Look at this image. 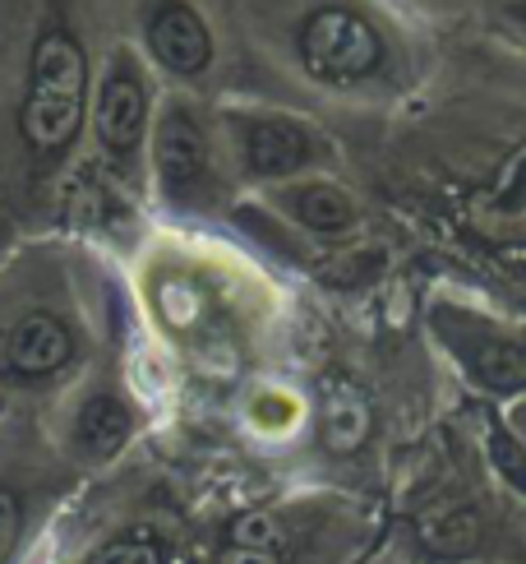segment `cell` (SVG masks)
<instances>
[{
	"label": "cell",
	"mask_w": 526,
	"mask_h": 564,
	"mask_svg": "<svg viewBox=\"0 0 526 564\" xmlns=\"http://www.w3.org/2000/svg\"><path fill=\"white\" fill-rule=\"evenodd\" d=\"M300 61L324 84H355L384 65V42L355 10L324 6L300 23Z\"/></svg>",
	"instance_id": "8992f818"
},
{
	"label": "cell",
	"mask_w": 526,
	"mask_h": 564,
	"mask_svg": "<svg viewBox=\"0 0 526 564\" xmlns=\"http://www.w3.org/2000/svg\"><path fill=\"white\" fill-rule=\"evenodd\" d=\"M149 181L153 195L172 208H199L208 204L218 167H212V139L199 121V111L172 98L157 107L153 139H149Z\"/></svg>",
	"instance_id": "277c9868"
},
{
	"label": "cell",
	"mask_w": 526,
	"mask_h": 564,
	"mask_svg": "<svg viewBox=\"0 0 526 564\" xmlns=\"http://www.w3.org/2000/svg\"><path fill=\"white\" fill-rule=\"evenodd\" d=\"M84 564H172V536L157 523H130L111 532Z\"/></svg>",
	"instance_id": "7c38bea8"
},
{
	"label": "cell",
	"mask_w": 526,
	"mask_h": 564,
	"mask_svg": "<svg viewBox=\"0 0 526 564\" xmlns=\"http://www.w3.org/2000/svg\"><path fill=\"white\" fill-rule=\"evenodd\" d=\"M46 477L52 473H29V467H6L0 473V564H14L29 532L37 523V509L46 500Z\"/></svg>",
	"instance_id": "9c48e42d"
},
{
	"label": "cell",
	"mask_w": 526,
	"mask_h": 564,
	"mask_svg": "<svg viewBox=\"0 0 526 564\" xmlns=\"http://www.w3.org/2000/svg\"><path fill=\"white\" fill-rule=\"evenodd\" d=\"M282 208L292 214L300 227L319 231V237H332V231H347L355 223V204L328 181H305L282 191Z\"/></svg>",
	"instance_id": "30bf717a"
},
{
	"label": "cell",
	"mask_w": 526,
	"mask_h": 564,
	"mask_svg": "<svg viewBox=\"0 0 526 564\" xmlns=\"http://www.w3.org/2000/svg\"><path fill=\"white\" fill-rule=\"evenodd\" d=\"M23 237H33V231H29V227H23V223L14 218L6 204H0V264H6L10 254L23 246Z\"/></svg>",
	"instance_id": "9a60e30c"
},
{
	"label": "cell",
	"mask_w": 526,
	"mask_h": 564,
	"mask_svg": "<svg viewBox=\"0 0 526 564\" xmlns=\"http://www.w3.org/2000/svg\"><path fill=\"white\" fill-rule=\"evenodd\" d=\"M0 412H6V393H0Z\"/></svg>",
	"instance_id": "2e32d148"
},
{
	"label": "cell",
	"mask_w": 526,
	"mask_h": 564,
	"mask_svg": "<svg viewBox=\"0 0 526 564\" xmlns=\"http://www.w3.org/2000/svg\"><path fill=\"white\" fill-rule=\"evenodd\" d=\"M490 463H494V473L526 500V444L504 426V421H490Z\"/></svg>",
	"instance_id": "4fadbf2b"
},
{
	"label": "cell",
	"mask_w": 526,
	"mask_h": 564,
	"mask_svg": "<svg viewBox=\"0 0 526 564\" xmlns=\"http://www.w3.org/2000/svg\"><path fill=\"white\" fill-rule=\"evenodd\" d=\"M218 564H282V551L277 546H235V542H227Z\"/></svg>",
	"instance_id": "5bb4252c"
},
{
	"label": "cell",
	"mask_w": 526,
	"mask_h": 564,
	"mask_svg": "<svg viewBox=\"0 0 526 564\" xmlns=\"http://www.w3.org/2000/svg\"><path fill=\"white\" fill-rule=\"evenodd\" d=\"M92 75L84 0H0V204L29 231L84 153Z\"/></svg>",
	"instance_id": "6da1fadb"
},
{
	"label": "cell",
	"mask_w": 526,
	"mask_h": 564,
	"mask_svg": "<svg viewBox=\"0 0 526 564\" xmlns=\"http://www.w3.org/2000/svg\"><path fill=\"white\" fill-rule=\"evenodd\" d=\"M231 139L235 158L250 181H286L300 176L324 149L315 130H305L292 116H231Z\"/></svg>",
	"instance_id": "ba28073f"
},
{
	"label": "cell",
	"mask_w": 526,
	"mask_h": 564,
	"mask_svg": "<svg viewBox=\"0 0 526 564\" xmlns=\"http://www.w3.org/2000/svg\"><path fill=\"white\" fill-rule=\"evenodd\" d=\"M130 46L172 84H199L218 61V37L195 0H139Z\"/></svg>",
	"instance_id": "5b68a950"
},
{
	"label": "cell",
	"mask_w": 526,
	"mask_h": 564,
	"mask_svg": "<svg viewBox=\"0 0 526 564\" xmlns=\"http://www.w3.org/2000/svg\"><path fill=\"white\" fill-rule=\"evenodd\" d=\"M157 121L153 69L130 42H111L98 56V75L88 93L84 153L75 167L111 181L116 191L139 195L149 181V139Z\"/></svg>",
	"instance_id": "3957f363"
},
{
	"label": "cell",
	"mask_w": 526,
	"mask_h": 564,
	"mask_svg": "<svg viewBox=\"0 0 526 564\" xmlns=\"http://www.w3.org/2000/svg\"><path fill=\"white\" fill-rule=\"evenodd\" d=\"M471 208L475 218H498V223H526V144L517 153L504 158V167H498L481 191L471 195Z\"/></svg>",
	"instance_id": "8fae6325"
},
{
	"label": "cell",
	"mask_w": 526,
	"mask_h": 564,
	"mask_svg": "<svg viewBox=\"0 0 526 564\" xmlns=\"http://www.w3.org/2000/svg\"><path fill=\"white\" fill-rule=\"evenodd\" d=\"M75 237L33 231L0 264V393H52L79 380L92 324Z\"/></svg>",
	"instance_id": "7a4b0ae2"
},
{
	"label": "cell",
	"mask_w": 526,
	"mask_h": 564,
	"mask_svg": "<svg viewBox=\"0 0 526 564\" xmlns=\"http://www.w3.org/2000/svg\"><path fill=\"white\" fill-rule=\"evenodd\" d=\"M139 431V412L130 393L111 380H84L65 408V454L79 467H107L125 454Z\"/></svg>",
	"instance_id": "52a82bcc"
}]
</instances>
